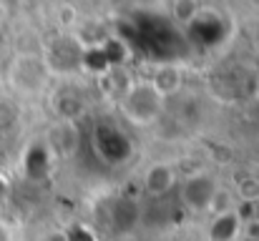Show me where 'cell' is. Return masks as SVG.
<instances>
[{"label": "cell", "mask_w": 259, "mask_h": 241, "mask_svg": "<svg viewBox=\"0 0 259 241\" xmlns=\"http://www.w3.org/2000/svg\"><path fill=\"white\" fill-rule=\"evenodd\" d=\"M164 95L154 88L151 80H136L126 88L121 98V113L128 118V123L149 128L154 126L164 113Z\"/></svg>", "instance_id": "cell-1"}, {"label": "cell", "mask_w": 259, "mask_h": 241, "mask_svg": "<svg viewBox=\"0 0 259 241\" xmlns=\"http://www.w3.org/2000/svg\"><path fill=\"white\" fill-rule=\"evenodd\" d=\"M217 194H219L217 181L211 176H206V173H196V176L184 181V186H181V204L189 211H194V214H204V211H211Z\"/></svg>", "instance_id": "cell-2"}, {"label": "cell", "mask_w": 259, "mask_h": 241, "mask_svg": "<svg viewBox=\"0 0 259 241\" xmlns=\"http://www.w3.org/2000/svg\"><path fill=\"white\" fill-rule=\"evenodd\" d=\"M78 131H76V123L71 121V118H63V121H58L56 126H51V131H48V146H51V151L56 154V156H61V159H68V156H73L76 151H78Z\"/></svg>", "instance_id": "cell-3"}, {"label": "cell", "mask_w": 259, "mask_h": 241, "mask_svg": "<svg viewBox=\"0 0 259 241\" xmlns=\"http://www.w3.org/2000/svg\"><path fill=\"white\" fill-rule=\"evenodd\" d=\"M174 186H176V171H174L171 163L159 161V163H151L146 168V173H144V188H146L149 196L161 199V196L171 194Z\"/></svg>", "instance_id": "cell-4"}, {"label": "cell", "mask_w": 259, "mask_h": 241, "mask_svg": "<svg viewBox=\"0 0 259 241\" xmlns=\"http://www.w3.org/2000/svg\"><path fill=\"white\" fill-rule=\"evenodd\" d=\"M214 224H211V241H234V236L242 231V216L239 211H224V214H214Z\"/></svg>", "instance_id": "cell-5"}, {"label": "cell", "mask_w": 259, "mask_h": 241, "mask_svg": "<svg viewBox=\"0 0 259 241\" xmlns=\"http://www.w3.org/2000/svg\"><path fill=\"white\" fill-rule=\"evenodd\" d=\"M242 234H244L249 241H259V219L242 221Z\"/></svg>", "instance_id": "cell-6"}, {"label": "cell", "mask_w": 259, "mask_h": 241, "mask_svg": "<svg viewBox=\"0 0 259 241\" xmlns=\"http://www.w3.org/2000/svg\"><path fill=\"white\" fill-rule=\"evenodd\" d=\"M0 241H15V236H13V229L0 219Z\"/></svg>", "instance_id": "cell-7"}]
</instances>
